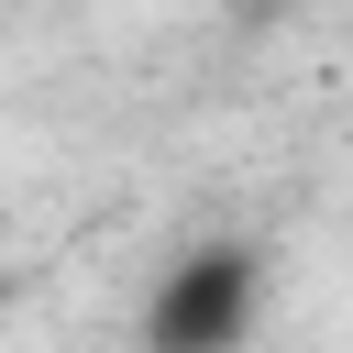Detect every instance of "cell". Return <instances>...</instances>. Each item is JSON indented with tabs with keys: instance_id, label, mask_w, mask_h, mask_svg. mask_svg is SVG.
Here are the masks:
<instances>
[{
	"instance_id": "obj_1",
	"label": "cell",
	"mask_w": 353,
	"mask_h": 353,
	"mask_svg": "<svg viewBox=\"0 0 353 353\" xmlns=\"http://www.w3.org/2000/svg\"><path fill=\"white\" fill-rule=\"evenodd\" d=\"M265 320V254L254 243H188L143 298V353H243Z\"/></svg>"
}]
</instances>
